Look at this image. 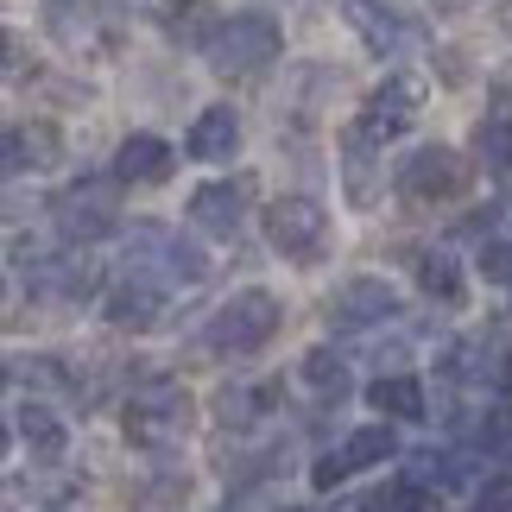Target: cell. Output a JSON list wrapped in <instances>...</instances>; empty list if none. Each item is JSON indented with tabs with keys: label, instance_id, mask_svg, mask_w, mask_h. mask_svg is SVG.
<instances>
[{
	"label": "cell",
	"instance_id": "cell-10",
	"mask_svg": "<svg viewBox=\"0 0 512 512\" xmlns=\"http://www.w3.org/2000/svg\"><path fill=\"white\" fill-rule=\"evenodd\" d=\"M392 310H399V291L386 279H373V272H361V279H348L336 298H329V329H373V323H386Z\"/></svg>",
	"mask_w": 512,
	"mask_h": 512
},
{
	"label": "cell",
	"instance_id": "cell-31",
	"mask_svg": "<svg viewBox=\"0 0 512 512\" xmlns=\"http://www.w3.org/2000/svg\"><path fill=\"white\" fill-rule=\"evenodd\" d=\"M222 512H234V506H222Z\"/></svg>",
	"mask_w": 512,
	"mask_h": 512
},
{
	"label": "cell",
	"instance_id": "cell-12",
	"mask_svg": "<svg viewBox=\"0 0 512 512\" xmlns=\"http://www.w3.org/2000/svg\"><path fill=\"white\" fill-rule=\"evenodd\" d=\"M64 159V133L51 121H13L7 127V171L26 177V171H51Z\"/></svg>",
	"mask_w": 512,
	"mask_h": 512
},
{
	"label": "cell",
	"instance_id": "cell-7",
	"mask_svg": "<svg viewBox=\"0 0 512 512\" xmlns=\"http://www.w3.org/2000/svg\"><path fill=\"white\" fill-rule=\"evenodd\" d=\"M386 456H399V437H392V424H361L342 449H329V456H317V468H310V481H317V494H329V487H342L348 475H361V468H380Z\"/></svg>",
	"mask_w": 512,
	"mask_h": 512
},
{
	"label": "cell",
	"instance_id": "cell-1",
	"mask_svg": "<svg viewBox=\"0 0 512 512\" xmlns=\"http://www.w3.org/2000/svg\"><path fill=\"white\" fill-rule=\"evenodd\" d=\"M279 51H285V32H279L272 13H228V19H215L209 38H203V57H209L215 76H253Z\"/></svg>",
	"mask_w": 512,
	"mask_h": 512
},
{
	"label": "cell",
	"instance_id": "cell-19",
	"mask_svg": "<svg viewBox=\"0 0 512 512\" xmlns=\"http://www.w3.org/2000/svg\"><path fill=\"white\" fill-rule=\"evenodd\" d=\"M373 140L367 133H348L342 140V184H348V203L354 209H373V196H380V177H373Z\"/></svg>",
	"mask_w": 512,
	"mask_h": 512
},
{
	"label": "cell",
	"instance_id": "cell-6",
	"mask_svg": "<svg viewBox=\"0 0 512 512\" xmlns=\"http://www.w3.org/2000/svg\"><path fill=\"white\" fill-rule=\"evenodd\" d=\"M399 190L424 209L449 203V196L468 190V159L456 146H418V152H405V165H399Z\"/></svg>",
	"mask_w": 512,
	"mask_h": 512
},
{
	"label": "cell",
	"instance_id": "cell-5",
	"mask_svg": "<svg viewBox=\"0 0 512 512\" xmlns=\"http://www.w3.org/2000/svg\"><path fill=\"white\" fill-rule=\"evenodd\" d=\"M146 266H165L177 285H203L209 279L203 247L184 241V234H171V228H159V222H140L133 241H127V272H146Z\"/></svg>",
	"mask_w": 512,
	"mask_h": 512
},
{
	"label": "cell",
	"instance_id": "cell-18",
	"mask_svg": "<svg viewBox=\"0 0 512 512\" xmlns=\"http://www.w3.org/2000/svg\"><path fill=\"white\" fill-rule=\"evenodd\" d=\"M13 430H19V443H26L38 462H57L70 449V430H64V418H57L51 405H19L13 411Z\"/></svg>",
	"mask_w": 512,
	"mask_h": 512
},
{
	"label": "cell",
	"instance_id": "cell-2",
	"mask_svg": "<svg viewBox=\"0 0 512 512\" xmlns=\"http://www.w3.org/2000/svg\"><path fill=\"white\" fill-rule=\"evenodd\" d=\"M260 228H266V247L291 266H317L329 253V209L317 196H272Z\"/></svg>",
	"mask_w": 512,
	"mask_h": 512
},
{
	"label": "cell",
	"instance_id": "cell-4",
	"mask_svg": "<svg viewBox=\"0 0 512 512\" xmlns=\"http://www.w3.org/2000/svg\"><path fill=\"white\" fill-rule=\"evenodd\" d=\"M279 323H285L279 298H272V291H260V285H247V291H234V298L215 310L209 348H215V354H260L272 336H279Z\"/></svg>",
	"mask_w": 512,
	"mask_h": 512
},
{
	"label": "cell",
	"instance_id": "cell-26",
	"mask_svg": "<svg viewBox=\"0 0 512 512\" xmlns=\"http://www.w3.org/2000/svg\"><path fill=\"white\" fill-rule=\"evenodd\" d=\"M481 380H487V392H500V399H512V348H506V342L481 348Z\"/></svg>",
	"mask_w": 512,
	"mask_h": 512
},
{
	"label": "cell",
	"instance_id": "cell-29",
	"mask_svg": "<svg viewBox=\"0 0 512 512\" xmlns=\"http://www.w3.org/2000/svg\"><path fill=\"white\" fill-rule=\"evenodd\" d=\"M475 512H512V481H487L475 494Z\"/></svg>",
	"mask_w": 512,
	"mask_h": 512
},
{
	"label": "cell",
	"instance_id": "cell-30",
	"mask_svg": "<svg viewBox=\"0 0 512 512\" xmlns=\"http://www.w3.org/2000/svg\"><path fill=\"white\" fill-rule=\"evenodd\" d=\"M279 512H310V506H279Z\"/></svg>",
	"mask_w": 512,
	"mask_h": 512
},
{
	"label": "cell",
	"instance_id": "cell-16",
	"mask_svg": "<svg viewBox=\"0 0 512 512\" xmlns=\"http://www.w3.org/2000/svg\"><path fill=\"white\" fill-rule=\"evenodd\" d=\"M367 405L380 411L386 424H424V380L418 373H380L367 386Z\"/></svg>",
	"mask_w": 512,
	"mask_h": 512
},
{
	"label": "cell",
	"instance_id": "cell-20",
	"mask_svg": "<svg viewBox=\"0 0 512 512\" xmlns=\"http://www.w3.org/2000/svg\"><path fill=\"white\" fill-rule=\"evenodd\" d=\"M32 285H38V291H51V298H64V304H83L89 291H95V266H89V260H76V253H70V260H45Z\"/></svg>",
	"mask_w": 512,
	"mask_h": 512
},
{
	"label": "cell",
	"instance_id": "cell-9",
	"mask_svg": "<svg viewBox=\"0 0 512 512\" xmlns=\"http://www.w3.org/2000/svg\"><path fill=\"white\" fill-rule=\"evenodd\" d=\"M418 102H424V76H386V83L361 102L354 133H367V140H399V133L418 121Z\"/></svg>",
	"mask_w": 512,
	"mask_h": 512
},
{
	"label": "cell",
	"instance_id": "cell-25",
	"mask_svg": "<svg viewBox=\"0 0 512 512\" xmlns=\"http://www.w3.org/2000/svg\"><path fill=\"white\" fill-rule=\"evenodd\" d=\"M475 437H481V449H487L494 462H506V468H512V405H506V411H487Z\"/></svg>",
	"mask_w": 512,
	"mask_h": 512
},
{
	"label": "cell",
	"instance_id": "cell-23",
	"mask_svg": "<svg viewBox=\"0 0 512 512\" xmlns=\"http://www.w3.org/2000/svg\"><path fill=\"white\" fill-rule=\"evenodd\" d=\"M272 392L279 386H222L215 392V418L222 424H253L260 411H272Z\"/></svg>",
	"mask_w": 512,
	"mask_h": 512
},
{
	"label": "cell",
	"instance_id": "cell-15",
	"mask_svg": "<svg viewBox=\"0 0 512 512\" xmlns=\"http://www.w3.org/2000/svg\"><path fill=\"white\" fill-rule=\"evenodd\" d=\"M184 152L203 159V165H228L234 152H241V121H234V108H203V114H196Z\"/></svg>",
	"mask_w": 512,
	"mask_h": 512
},
{
	"label": "cell",
	"instance_id": "cell-28",
	"mask_svg": "<svg viewBox=\"0 0 512 512\" xmlns=\"http://www.w3.org/2000/svg\"><path fill=\"white\" fill-rule=\"evenodd\" d=\"M481 272L494 285H512V241H487L481 247Z\"/></svg>",
	"mask_w": 512,
	"mask_h": 512
},
{
	"label": "cell",
	"instance_id": "cell-8",
	"mask_svg": "<svg viewBox=\"0 0 512 512\" xmlns=\"http://www.w3.org/2000/svg\"><path fill=\"white\" fill-rule=\"evenodd\" d=\"M57 228L64 241H108L121 228V203H114V184H70L57 196Z\"/></svg>",
	"mask_w": 512,
	"mask_h": 512
},
{
	"label": "cell",
	"instance_id": "cell-11",
	"mask_svg": "<svg viewBox=\"0 0 512 512\" xmlns=\"http://www.w3.org/2000/svg\"><path fill=\"white\" fill-rule=\"evenodd\" d=\"M184 215H190L196 234H209V241H234V228H241V215H247V184H228V177L196 184Z\"/></svg>",
	"mask_w": 512,
	"mask_h": 512
},
{
	"label": "cell",
	"instance_id": "cell-22",
	"mask_svg": "<svg viewBox=\"0 0 512 512\" xmlns=\"http://www.w3.org/2000/svg\"><path fill=\"white\" fill-rule=\"evenodd\" d=\"M304 386L317 392V399H348V361L336 348H310L304 354Z\"/></svg>",
	"mask_w": 512,
	"mask_h": 512
},
{
	"label": "cell",
	"instance_id": "cell-24",
	"mask_svg": "<svg viewBox=\"0 0 512 512\" xmlns=\"http://www.w3.org/2000/svg\"><path fill=\"white\" fill-rule=\"evenodd\" d=\"M367 506L373 512H443V494H437V487H424V481H392Z\"/></svg>",
	"mask_w": 512,
	"mask_h": 512
},
{
	"label": "cell",
	"instance_id": "cell-3",
	"mask_svg": "<svg viewBox=\"0 0 512 512\" xmlns=\"http://www.w3.org/2000/svg\"><path fill=\"white\" fill-rule=\"evenodd\" d=\"M121 430H127L133 449H171V443H184V430H190V392L177 386V380L133 386V399L121 411Z\"/></svg>",
	"mask_w": 512,
	"mask_h": 512
},
{
	"label": "cell",
	"instance_id": "cell-27",
	"mask_svg": "<svg viewBox=\"0 0 512 512\" xmlns=\"http://www.w3.org/2000/svg\"><path fill=\"white\" fill-rule=\"evenodd\" d=\"M481 159L494 165L500 177H512V121H494V127H481Z\"/></svg>",
	"mask_w": 512,
	"mask_h": 512
},
{
	"label": "cell",
	"instance_id": "cell-21",
	"mask_svg": "<svg viewBox=\"0 0 512 512\" xmlns=\"http://www.w3.org/2000/svg\"><path fill=\"white\" fill-rule=\"evenodd\" d=\"M418 285H424V298H437V304H462V266H456V253H418Z\"/></svg>",
	"mask_w": 512,
	"mask_h": 512
},
{
	"label": "cell",
	"instance_id": "cell-14",
	"mask_svg": "<svg viewBox=\"0 0 512 512\" xmlns=\"http://www.w3.org/2000/svg\"><path fill=\"white\" fill-rule=\"evenodd\" d=\"M159 310H165V291L152 285V279H133V272L102 298V317L114 329H152V323H159Z\"/></svg>",
	"mask_w": 512,
	"mask_h": 512
},
{
	"label": "cell",
	"instance_id": "cell-17",
	"mask_svg": "<svg viewBox=\"0 0 512 512\" xmlns=\"http://www.w3.org/2000/svg\"><path fill=\"white\" fill-rule=\"evenodd\" d=\"M342 13H348V26L361 32V45H367L373 57H392V51L405 45V19L392 13V7H380V0H348Z\"/></svg>",
	"mask_w": 512,
	"mask_h": 512
},
{
	"label": "cell",
	"instance_id": "cell-13",
	"mask_svg": "<svg viewBox=\"0 0 512 512\" xmlns=\"http://www.w3.org/2000/svg\"><path fill=\"white\" fill-rule=\"evenodd\" d=\"M108 171H114V184H165L171 177V146L159 133H127Z\"/></svg>",
	"mask_w": 512,
	"mask_h": 512
}]
</instances>
